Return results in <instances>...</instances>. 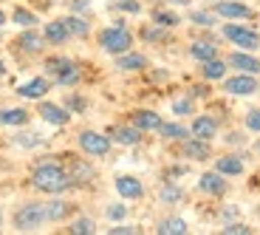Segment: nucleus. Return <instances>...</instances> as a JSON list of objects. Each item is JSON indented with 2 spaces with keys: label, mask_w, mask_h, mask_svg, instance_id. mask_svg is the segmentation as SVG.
<instances>
[{
  "label": "nucleus",
  "mask_w": 260,
  "mask_h": 235,
  "mask_svg": "<svg viewBox=\"0 0 260 235\" xmlns=\"http://www.w3.org/2000/svg\"><path fill=\"white\" fill-rule=\"evenodd\" d=\"M31 184L40 193H51V196H59V193H65L68 187H74L71 176H68L62 167H57V164H40L31 173Z\"/></svg>",
  "instance_id": "f257e3e1"
},
{
  "label": "nucleus",
  "mask_w": 260,
  "mask_h": 235,
  "mask_svg": "<svg viewBox=\"0 0 260 235\" xmlns=\"http://www.w3.org/2000/svg\"><path fill=\"white\" fill-rule=\"evenodd\" d=\"M99 46H102L108 54H124V51H130V46H133V34H130L122 23H116V26L105 28V32L99 34Z\"/></svg>",
  "instance_id": "f03ea898"
},
{
  "label": "nucleus",
  "mask_w": 260,
  "mask_h": 235,
  "mask_svg": "<svg viewBox=\"0 0 260 235\" xmlns=\"http://www.w3.org/2000/svg\"><path fill=\"white\" fill-rule=\"evenodd\" d=\"M43 221H48L43 204H26L14 213V227L17 229H37Z\"/></svg>",
  "instance_id": "7ed1b4c3"
},
{
  "label": "nucleus",
  "mask_w": 260,
  "mask_h": 235,
  "mask_svg": "<svg viewBox=\"0 0 260 235\" xmlns=\"http://www.w3.org/2000/svg\"><path fill=\"white\" fill-rule=\"evenodd\" d=\"M223 37L232 40L238 48H246V51H254V48H260V34L252 32V28H243V26H223Z\"/></svg>",
  "instance_id": "20e7f679"
},
{
  "label": "nucleus",
  "mask_w": 260,
  "mask_h": 235,
  "mask_svg": "<svg viewBox=\"0 0 260 235\" xmlns=\"http://www.w3.org/2000/svg\"><path fill=\"white\" fill-rule=\"evenodd\" d=\"M79 148L88 156H105V153L111 151V139L96 133V131H82L79 133Z\"/></svg>",
  "instance_id": "39448f33"
},
{
  "label": "nucleus",
  "mask_w": 260,
  "mask_h": 235,
  "mask_svg": "<svg viewBox=\"0 0 260 235\" xmlns=\"http://www.w3.org/2000/svg\"><path fill=\"white\" fill-rule=\"evenodd\" d=\"M226 94H232V97H252V94H257L260 82L254 79V74H241V77H232L226 79Z\"/></svg>",
  "instance_id": "423d86ee"
},
{
  "label": "nucleus",
  "mask_w": 260,
  "mask_h": 235,
  "mask_svg": "<svg viewBox=\"0 0 260 235\" xmlns=\"http://www.w3.org/2000/svg\"><path fill=\"white\" fill-rule=\"evenodd\" d=\"M48 71L57 74V82L59 85H71L79 79V71L74 63H68V60H48Z\"/></svg>",
  "instance_id": "0eeeda50"
},
{
  "label": "nucleus",
  "mask_w": 260,
  "mask_h": 235,
  "mask_svg": "<svg viewBox=\"0 0 260 235\" xmlns=\"http://www.w3.org/2000/svg\"><path fill=\"white\" fill-rule=\"evenodd\" d=\"M215 14L229 17V20H249V17H252V9L243 6V3H235V0H223V3L215 6Z\"/></svg>",
  "instance_id": "6e6552de"
},
{
  "label": "nucleus",
  "mask_w": 260,
  "mask_h": 235,
  "mask_svg": "<svg viewBox=\"0 0 260 235\" xmlns=\"http://www.w3.org/2000/svg\"><path fill=\"white\" fill-rule=\"evenodd\" d=\"M198 187L209 196H223L226 193V179H223V173H204Z\"/></svg>",
  "instance_id": "1a4fd4ad"
},
{
  "label": "nucleus",
  "mask_w": 260,
  "mask_h": 235,
  "mask_svg": "<svg viewBox=\"0 0 260 235\" xmlns=\"http://www.w3.org/2000/svg\"><path fill=\"white\" fill-rule=\"evenodd\" d=\"M68 176H71V184L85 187V184H91V179H93V167H91L88 162H79V159H74V162H71V170H68Z\"/></svg>",
  "instance_id": "9d476101"
},
{
  "label": "nucleus",
  "mask_w": 260,
  "mask_h": 235,
  "mask_svg": "<svg viewBox=\"0 0 260 235\" xmlns=\"http://www.w3.org/2000/svg\"><path fill=\"white\" fill-rule=\"evenodd\" d=\"M116 193L122 198H142L144 187H142V182L133 179V176H119L116 179Z\"/></svg>",
  "instance_id": "9b49d317"
},
{
  "label": "nucleus",
  "mask_w": 260,
  "mask_h": 235,
  "mask_svg": "<svg viewBox=\"0 0 260 235\" xmlns=\"http://www.w3.org/2000/svg\"><path fill=\"white\" fill-rule=\"evenodd\" d=\"M40 116L46 119L48 125H57V128L71 119V116H68V111H62L59 105H51V102H43V105H40Z\"/></svg>",
  "instance_id": "f8f14e48"
},
{
  "label": "nucleus",
  "mask_w": 260,
  "mask_h": 235,
  "mask_svg": "<svg viewBox=\"0 0 260 235\" xmlns=\"http://www.w3.org/2000/svg\"><path fill=\"white\" fill-rule=\"evenodd\" d=\"M215 131H218V125H215L212 116H198L192 122V136L195 139H204V142H209V139L215 136Z\"/></svg>",
  "instance_id": "ddd939ff"
},
{
  "label": "nucleus",
  "mask_w": 260,
  "mask_h": 235,
  "mask_svg": "<svg viewBox=\"0 0 260 235\" xmlns=\"http://www.w3.org/2000/svg\"><path fill=\"white\" fill-rule=\"evenodd\" d=\"M133 125H136L139 131H158L161 128V116L153 111H136L133 113Z\"/></svg>",
  "instance_id": "4468645a"
},
{
  "label": "nucleus",
  "mask_w": 260,
  "mask_h": 235,
  "mask_svg": "<svg viewBox=\"0 0 260 235\" xmlns=\"http://www.w3.org/2000/svg\"><path fill=\"white\" fill-rule=\"evenodd\" d=\"M229 63H232L238 71H243V74H260V60L249 57V54H243V51L232 54V57H229Z\"/></svg>",
  "instance_id": "2eb2a0df"
},
{
  "label": "nucleus",
  "mask_w": 260,
  "mask_h": 235,
  "mask_svg": "<svg viewBox=\"0 0 260 235\" xmlns=\"http://www.w3.org/2000/svg\"><path fill=\"white\" fill-rule=\"evenodd\" d=\"M17 94H20V97H26V99H40L43 94H48V82L43 77H37V79H31V82L20 85Z\"/></svg>",
  "instance_id": "dca6fc26"
},
{
  "label": "nucleus",
  "mask_w": 260,
  "mask_h": 235,
  "mask_svg": "<svg viewBox=\"0 0 260 235\" xmlns=\"http://www.w3.org/2000/svg\"><path fill=\"white\" fill-rule=\"evenodd\" d=\"M68 37H71V32H68V26H65V20H54V23L46 26V40L48 43H65Z\"/></svg>",
  "instance_id": "f3484780"
},
{
  "label": "nucleus",
  "mask_w": 260,
  "mask_h": 235,
  "mask_svg": "<svg viewBox=\"0 0 260 235\" xmlns=\"http://www.w3.org/2000/svg\"><path fill=\"white\" fill-rule=\"evenodd\" d=\"M215 170L223 173V176H241V173H243V162H241V159H235V156H223V159L215 162Z\"/></svg>",
  "instance_id": "a211bd4d"
},
{
  "label": "nucleus",
  "mask_w": 260,
  "mask_h": 235,
  "mask_svg": "<svg viewBox=\"0 0 260 235\" xmlns=\"http://www.w3.org/2000/svg\"><path fill=\"white\" fill-rule=\"evenodd\" d=\"M17 46L23 48V51H28V54H37V51H43V37L34 34V32H23L17 37Z\"/></svg>",
  "instance_id": "6ab92c4d"
},
{
  "label": "nucleus",
  "mask_w": 260,
  "mask_h": 235,
  "mask_svg": "<svg viewBox=\"0 0 260 235\" xmlns=\"http://www.w3.org/2000/svg\"><path fill=\"white\" fill-rule=\"evenodd\" d=\"M184 153H187L189 159H207L209 144L204 142V139H187V142H184Z\"/></svg>",
  "instance_id": "aec40b11"
},
{
  "label": "nucleus",
  "mask_w": 260,
  "mask_h": 235,
  "mask_svg": "<svg viewBox=\"0 0 260 235\" xmlns=\"http://www.w3.org/2000/svg\"><path fill=\"white\" fill-rule=\"evenodd\" d=\"M28 122V113L23 108H6L0 111V125H26Z\"/></svg>",
  "instance_id": "412c9836"
},
{
  "label": "nucleus",
  "mask_w": 260,
  "mask_h": 235,
  "mask_svg": "<svg viewBox=\"0 0 260 235\" xmlns=\"http://www.w3.org/2000/svg\"><path fill=\"white\" fill-rule=\"evenodd\" d=\"M111 136L116 139L119 144H136L139 139H142V133H139V128H113Z\"/></svg>",
  "instance_id": "4be33fe9"
},
{
  "label": "nucleus",
  "mask_w": 260,
  "mask_h": 235,
  "mask_svg": "<svg viewBox=\"0 0 260 235\" xmlns=\"http://www.w3.org/2000/svg\"><path fill=\"white\" fill-rule=\"evenodd\" d=\"M187 232V221L184 218H167L158 224V235H184Z\"/></svg>",
  "instance_id": "5701e85b"
},
{
  "label": "nucleus",
  "mask_w": 260,
  "mask_h": 235,
  "mask_svg": "<svg viewBox=\"0 0 260 235\" xmlns=\"http://www.w3.org/2000/svg\"><path fill=\"white\" fill-rule=\"evenodd\" d=\"M189 54H192L195 60L207 63V60H212L215 54H218V48H215L212 43H201V40H198V43H192V46H189Z\"/></svg>",
  "instance_id": "b1692460"
},
{
  "label": "nucleus",
  "mask_w": 260,
  "mask_h": 235,
  "mask_svg": "<svg viewBox=\"0 0 260 235\" xmlns=\"http://www.w3.org/2000/svg\"><path fill=\"white\" fill-rule=\"evenodd\" d=\"M201 74H204V79H223V74H226V66H223L221 60H207L204 63V68H201Z\"/></svg>",
  "instance_id": "393cba45"
},
{
  "label": "nucleus",
  "mask_w": 260,
  "mask_h": 235,
  "mask_svg": "<svg viewBox=\"0 0 260 235\" xmlns=\"http://www.w3.org/2000/svg\"><path fill=\"white\" fill-rule=\"evenodd\" d=\"M68 213H71V204H65V201H51V204H46L48 221H62Z\"/></svg>",
  "instance_id": "a878e982"
},
{
  "label": "nucleus",
  "mask_w": 260,
  "mask_h": 235,
  "mask_svg": "<svg viewBox=\"0 0 260 235\" xmlns=\"http://www.w3.org/2000/svg\"><path fill=\"white\" fill-rule=\"evenodd\" d=\"M147 66V60L142 57V54H127L124 51L122 57H119V68L122 71H133V68H144Z\"/></svg>",
  "instance_id": "bb28decb"
},
{
  "label": "nucleus",
  "mask_w": 260,
  "mask_h": 235,
  "mask_svg": "<svg viewBox=\"0 0 260 235\" xmlns=\"http://www.w3.org/2000/svg\"><path fill=\"white\" fill-rule=\"evenodd\" d=\"M158 196H161V201H167V204H176V201H181V198H184V190L178 187V184H164Z\"/></svg>",
  "instance_id": "cd10ccee"
},
{
  "label": "nucleus",
  "mask_w": 260,
  "mask_h": 235,
  "mask_svg": "<svg viewBox=\"0 0 260 235\" xmlns=\"http://www.w3.org/2000/svg\"><path fill=\"white\" fill-rule=\"evenodd\" d=\"M158 131H161L164 139H187L189 136V131L184 128V125H164L161 122V128H158Z\"/></svg>",
  "instance_id": "c85d7f7f"
},
{
  "label": "nucleus",
  "mask_w": 260,
  "mask_h": 235,
  "mask_svg": "<svg viewBox=\"0 0 260 235\" xmlns=\"http://www.w3.org/2000/svg\"><path fill=\"white\" fill-rule=\"evenodd\" d=\"M12 20L17 23V26H37V17H34L31 12H26V9H14Z\"/></svg>",
  "instance_id": "c756f323"
},
{
  "label": "nucleus",
  "mask_w": 260,
  "mask_h": 235,
  "mask_svg": "<svg viewBox=\"0 0 260 235\" xmlns=\"http://www.w3.org/2000/svg\"><path fill=\"white\" fill-rule=\"evenodd\" d=\"M65 26H68V32H71V34H77V37H85V34H88V23L79 20V17H68V20H65Z\"/></svg>",
  "instance_id": "7c9ffc66"
},
{
  "label": "nucleus",
  "mask_w": 260,
  "mask_h": 235,
  "mask_svg": "<svg viewBox=\"0 0 260 235\" xmlns=\"http://www.w3.org/2000/svg\"><path fill=\"white\" fill-rule=\"evenodd\" d=\"M93 229H96V227H93V221H91V218H79V221H74L71 232H74V235H91Z\"/></svg>",
  "instance_id": "2f4dec72"
},
{
  "label": "nucleus",
  "mask_w": 260,
  "mask_h": 235,
  "mask_svg": "<svg viewBox=\"0 0 260 235\" xmlns=\"http://www.w3.org/2000/svg\"><path fill=\"white\" fill-rule=\"evenodd\" d=\"M153 17H156V23H158V26H164V28H167V26H176V23H178V17H176L173 12H156Z\"/></svg>",
  "instance_id": "473e14b6"
},
{
  "label": "nucleus",
  "mask_w": 260,
  "mask_h": 235,
  "mask_svg": "<svg viewBox=\"0 0 260 235\" xmlns=\"http://www.w3.org/2000/svg\"><path fill=\"white\" fill-rule=\"evenodd\" d=\"M124 216H127V210H124L122 204H111V207H108V218H111V221H122Z\"/></svg>",
  "instance_id": "72a5a7b5"
},
{
  "label": "nucleus",
  "mask_w": 260,
  "mask_h": 235,
  "mask_svg": "<svg viewBox=\"0 0 260 235\" xmlns=\"http://www.w3.org/2000/svg\"><path fill=\"white\" fill-rule=\"evenodd\" d=\"M116 6L124 9V12H130V14H139V12H142V6H139L136 0H116Z\"/></svg>",
  "instance_id": "f704fd0d"
},
{
  "label": "nucleus",
  "mask_w": 260,
  "mask_h": 235,
  "mask_svg": "<svg viewBox=\"0 0 260 235\" xmlns=\"http://www.w3.org/2000/svg\"><path fill=\"white\" fill-rule=\"evenodd\" d=\"M142 37L144 40H164V37H167V32H164V26L161 28H144Z\"/></svg>",
  "instance_id": "c9c22d12"
},
{
  "label": "nucleus",
  "mask_w": 260,
  "mask_h": 235,
  "mask_svg": "<svg viewBox=\"0 0 260 235\" xmlns=\"http://www.w3.org/2000/svg\"><path fill=\"white\" fill-rule=\"evenodd\" d=\"M223 232H226V235H249V227H246V224H226Z\"/></svg>",
  "instance_id": "e433bc0d"
},
{
  "label": "nucleus",
  "mask_w": 260,
  "mask_h": 235,
  "mask_svg": "<svg viewBox=\"0 0 260 235\" xmlns=\"http://www.w3.org/2000/svg\"><path fill=\"white\" fill-rule=\"evenodd\" d=\"M246 128H249V131H254V133H260V111H252L246 116Z\"/></svg>",
  "instance_id": "4c0bfd02"
},
{
  "label": "nucleus",
  "mask_w": 260,
  "mask_h": 235,
  "mask_svg": "<svg viewBox=\"0 0 260 235\" xmlns=\"http://www.w3.org/2000/svg\"><path fill=\"white\" fill-rule=\"evenodd\" d=\"M192 23H201V26H212L215 17H212V14H207V12H195V14H192Z\"/></svg>",
  "instance_id": "58836bf2"
},
{
  "label": "nucleus",
  "mask_w": 260,
  "mask_h": 235,
  "mask_svg": "<svg viewBox=\"0 0 260 235\" xmlns=\"http://www.w3.org/2000/svg\"><path fill=\"white\" fill-rule=\"evenodd\" d=\"M17 144H23V148H34V144H40V136L37 133H31V136H17Z\"/></svg>",
  "instance_id": "ea45409f"
},
{
  "label": "nucleus",
  "mask_w": 260,
  "mask_h": 235,
  "mask_svg": "<svg viewBox=\"0 0 260 235\" xmlns=\"http://www.w3.org/2000/svg\"><path fill=\"white\" fill-rule=\"evenodd\" d=\"M173 111H176V113H189V111H192V102H189V99H181V102L173 105Z\"/></svg>",
  "instance_id": "a19ab883"
},
{
  "label": "nucleus",
  "mask_w": 260,
  "mask_h": 235,
  "mask_svg": "<svg viewBox=\"0 0 260 235\" xmlns=\"http://www.w3.org/2000/svg\"><path fill=\"white\" fill-rule=\"evenodd\" d=\"M136 232V227H113L111 235H133Z\"/></svg>",
  "instance_id": "79ce46f5"
},
{
  "label": "nucleus",
  "mask_w": 260,
  "mask_h": 235,
  "mask_svg": "<svg viewBox=\"0 0 260 235\" xmlns=\"http://www.w3.org/2000/svg\"><path fill=\"white\" fill-rule=\"evenodd\" d=\"M85 6H88V0H71V9H74V12H82Z\"/></svg>",
  "instance_id": "37998d69"
},
{
  "label": "nucleus",
  "mask_w": 260,
  "mask_h": 235,
  "mask_svg": "<svg viewBox=\"0 0 260 235\" xmlns=\"http://www.w3.org/2000/svg\"><path fill=\"white\" fill-rule=\"evenodd\" d=\"M68 105H71L74 111H82V108H85V102H82V99H77V97H74V99H71V102H68Z\"/></svg>",
  "instance_id": "c03bdc74"
},
{
  "label": "nucleus",
  "mask_w": 260,
  "mask_h": 235,
  "mask_svg": "<svg viewBox=\"0 0 260 235\" xmlns=\"http://www.w3.org/2000/svg\"><path fill=\"white\" fill-rule=\"evenodd\" d=\"M3 23H6V14H3V12H0V26H3Z\"/></svg>",
  "instance_id": "a18cd8bd"
},
{
  "label": "nucleus",
  "mask_w": 260,
  "mask_h": 235,
  "mask_svg": "<svg viewBox=\"0 0 260 235\" xmlns=\"http://www.w3.org/2000/svg\"><path fill=\"white\" fill-rule=\"evenodd\" d=\"M170 3H181V6H184V3H187V0H170Z\"/></svg>",
  "instance_id": "49530a36"
},
{
  "label": "nucleus",
  "mask_w": 260,
  "mask_h": 235,
  "mask_svg": "<svg viewBox=\"0 0 260 235\" xmlns=\"http://www.w3.org/2000/svg\"><path fill=\"white\" fill-rule=\"evenodd\" d=\"M3 71H6V66H3V63H0V74H3Z\"/></svg>",
  "instance_id": "de8ad7c7"
},
{
  "label": "nucleus",
  "mask_w": 260,
  "mask_h": 235,
  "mask_svg": "<svg viewBox=\"0 0 260 235\" xmlns=\"http://www.w3.org/2000/svg\"><path fill=\"white\" fill-rule=\"evenodd\" d=\"M0 224H3V216H0Z\"/></svg>",
  "instance_id": "09e8293b"
},
{
  "label": "nucleus",
  "mask_w": 260,
  "mask_h": 235,
  "mask_svg": "<svg viewBox=\"0 0 260 235\" xmlns=\"http://www.w3.org/2000/svg\"><path fill=\"white\" fill-rule=\"evenodd\" d=\"M257 151H260V144H257Z\"/></svg>",
  "instance_id": "8fccbe9b"
}]
</instances>
